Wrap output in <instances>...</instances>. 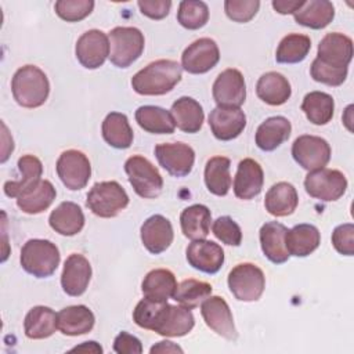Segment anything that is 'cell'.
I'll return each mask as SVG.
<instances>
[{
	"label": "cell",
	"instance_id": "6da1fadb",
	"mask_svg": "<svg viewBox=\"0 0 354 354\" xmlns=\"http://www.w3.org/2000/svg\"><path fill=\"white\" fill-rule=\"evenodd\" d=\"M134 322L144 329L166 337H180L189 333L195 325L189 308L171 306L167 301H155L144 297L133 311Z\"/></svg>",
	"mask_w": 354,
	"mask_h": 354
},
{
	"label": "cell",
	"instance_id": "603a6c76",
	"mask_svg": "<svg viewBox=\"0 0 354 354\" xmlns=\"http://www.w3.org/2000/svg\"><path fill=\"white\" fill-rule=\"evenodd\" d=\"M286 232L288 228L278 221H268L260 228L261 250L274 264H282L288 261L290 256L285 243Z\"/></svg>",
	"mask_w": 354,
	"mask_h": 354
},
{
	"label": "cell",
	"instance_id": "7c38bea8",
	"mask_svg": "<svg viewBox=\"0 0 354 354\" xmlns=\"http://www.w3.org/2000/svg\"><path fill=\"white\" fill-rule=\"evenodd\" d=\"M217 106L239 108L246 98V84L243 75L234 68L223 71L212 87Z\"/></svg>",
	"mask_w": 354,
	"mask_h": 354
},
{
	"label": "cell",
	"instance_id": "60d3db41",
	"mask_svg": "<svg viewBox=\"0 0 354 354\" xmlns=\"http://www.w3.org/2000/svg\"><path fill=\"white\" fill-rule=\"evenodd\" d=\"M310 48L311 40L308 36L300 33H290L279 41L275 53V59L279 64H297L308 55Z\"/></svg>",
	"mask_w": 354,
	"mask_h": 354
},
{
	"label": "cell",
	"instance_id": "bcb514c9",
	"mask_svg": "<svg viewBox=\"0 0 354 354\" xmlns=\"http://www.w3.org/2000/svg\"><path fill=\"white\" fill-rule=\"evenodd\" d=\"M259 0H225L224 10L230 19L245 24L249 22L259 11Z\"/></svg>",
	"mask_w": 354,
	"mask_h": 354
},
{
	"label": "cell",
	"instance_id": "e575fe53",
	"mask_svg": "<svg viewBox=\"0 0 354 354\" xmlns=\"http://www.w3.org/2000/svg\"><path fill=\"white\" fill-rule=\"evenodd\" d=\"M212 213L205 205L196 203L185 207L180 214V224L184 236L191 241L205 239L209 235Z\"/></svg>",
	"mask_w": 354,
	"mask_h": 354
},
{
	"label": "cell",
	"instance_id": "9c48e42d",
	"mask_svg": "<svg viewBox=\"0 0 354 354\" xmlns=\"http://www.w3.org/2000/svg\"><path fill=\"white\" fill-rule=\"evenodd\" d=\"M304 188L310 196L318 201L333 202L344 195L347 180L340 170L324 167L306 176Z\"/></svg>",
	"mask_w": 354,
	"mask_h": 354
},
{
	"label": "cell",
	"instance_id": "1f68e13d",
	"mask_svg": "<svg viewBox=\"0 0 354 354\" xmlns=\"http://www.w3.org/2000/svg\"><path fill=\"white\" fill-rule=\"evenodd\" d=\"M176 288V277L166 268H155L149 271L141 283L144 297L155 301H167V299L173 297Z\"/></svg>",
	"mask_w": 354,
	"mask_h": 354
},
{
	"label": "cell",
	"instance_id": "7dc6e473",
	"mask_svg": "<svg viewBox=\"0 0 354 354\" xmlns=\"http://www.w3.org/2000/svg\"><path fill=\"white\" fill-rule=\"evenodd\" d=\"M347 72H348V68H343V69L330 68L328 65L321 64L317 58L313 61L311 68H310L311 77L315 82H319V83H324L328 86H333V87L343 84V82L347 77Z\"/></svg>",
	"mask_w": 354,
	"mask_h": 354
},
{
	"label": "cell",
	"instance_id": "f546056e",
	"mask_svg": "<svg viewBox=\"0 0 354 354\" xmlns=\"http://www.w3.org/2000/svg\"><path fill=\"white\" fill-rule=\"evenodd\" d=\"M170 113L176 126L184 133L194 134L202 129L205 119L203 108L196 100L191 97H181L174 101Z\"/></svg>",
	"mask_w": 354,
	"mask_h": 354
},
{
	"label": "cell",
	"instance_id": "c3c4849f",
	"mask_svg": "<svg viewBox=\"0 0 354 354\" xmlns=\"http://www.w3.org/2000/svg\"><path fill=\"white\" fill-rule=\"evenodd\" d=\"M332 245L343 256L354 254V225L351 223L337 225L332 232Z\"/></svg>",
	"mask_w": 354,
	"mask_h": 354
},
{
	"label": "cell",
	"instance_id": "277c9868",
	"mask_svg": "<svg viewBox=\"0 0 354 354\" xmlns=\"http://www.w3.org/2000/svg\"><path fill=\"white\" fill-rule=\"evenodd\" d=\"M59 259V250L51 241L29 239L21 249L19 261L28 274L36 278H47L57 270Z\"/></svg>",
	"mask_w": 354,
	"mask_h": 354
},
{
	"label": "cell",
	"instance_id": "f35d334b",
	"mask_svg": "<svg viewBox=\"0 0 354 354\" xmlns=\"http://www.w3.org/2000/svg\"><path fill=\"white\" fill-rule=\"evenodd\" d=\"M57 196L54 185L48 180H40V183L17 198V206L26 214H39L47 210Z\"/></svg>",
	"mask_w": 354,
	"mask_h": 354
},
{
	"label": "cell",
	"instance_id": "d6a6232c",
	"mask_svg": "<svg viewBox=\"0 0 354 354\" xmlns=\"http://www.w3.org/2000/svg\"><path fill=\"white\" fill-rule=\"evenodd\" d=\"M57 325V314L53 308L46 306H36L30 308L24 321V330L26 337L40 340L54 335Z\"/></svg>",
	"mask_w": 354,
	"mask_h": 354
},
{
	"label": "cell",
	"instance_id": "4dcf8cb0",
	"mask_svg": "<svg viewBox=\"0 0 354 354\" xmlns=\"http://www.w3.org/2000/svg\"><path fill=\"white\" fill-rule=\"evenodd\" d=\"M285 243L290 256L306 257L319 246L321 234L313 224H297L288 230Z\"/></svg>",
	"mask_w": 354,
	"mask_h": 354
},
{
	"label": "cell",
	"instance_id": "ee69618b",
	"mask_svg": "<svg viewBox=\"0 0 354 354\" xmlns=\"http://www.w3.org/2000/svg\"><path fill=\"white\" fill-rule=\"evenodd\" d=\"M93 0H58L55 1V14L66 22H77L91 14Z\"/></svg>",
	"mask_w": 354,
	"mask_h": 354
},
{
	"label": "cell",
	"instance_id": "f6af8a7d",
	"mask_svg": "<svg viewBox=\"0 0 354 354\" xmlns=\"http://www.w3.org/2000/svg\"><path fill=\"white\" fill-rule=\"evenodd\" d=\"M213 234L214 236L225 245L239 246L242 242V231L235 220L230 216H221L213 223Z\"/></svg>",
	"mask_w": 354,
	"mask_h": 354
},
{
	"label": "cell",
	"instance_id": "8fae6325",
	"mask_svg": "<svg viewBox=\"0 0 354 354\" xmlns=\"http://www.w3.org/2000/svg\"><path fill=\"white\" fill-rule=\"evenodd\" d=\"M55 169L62 184L72 191L84 188L91 176L88 158L77 149L64 151L57 160Z\"/></svg>",
	"mask_w": 354,
	"mask_h": 354
},
{
	"label": "cell",
	"instance_id": "74e56055",
	"mask_svg": "<svg viewBox=\"0 0 354 354\" xmlns=\"http://www.w3.org/2000/svg\"><path fill=\"white\" fill-rule=\"evenodd\" d=\"M231 160L225 156H213L205 166V184L213 195L224 196L231 188Z\"/></svg>",
	"mask_w": 354,
	"mask_h": 354
},
{
	"label": "cell",
	"instance_id": "cb8c5ba5",
	"mask_svg": "<svg viewBox=\"0 0 354 354\" xmlns=\"http://www.w3.org/2000/svg\"><path fill=\"white\" fill-rule=\"evenodd\" d=\"M95 322L93 311L83 306H69L62 308L57 314V325L62 335L66 336H79L88 333Z\"/></svg>",
	"mask_w": 354,
	"mask_h": 354
},
{
	"label": "cell",
	"instance_id": "ab89813d",
	"mask_svg": "<svg viewBox=\"0 0 354 354\" xmlns=\"http://www.w3.org/2000/svg\"><path fill=\"white\" fill-rule=\"evenodd\" d=\"M301 111L306 113L307 119L311 123L322 126L329 123L333 118L335 102L332 95L324 91H311L304 95L301 102Z\"/></svg>",
	"mask_w": 354,
	"mask_h": 354
},
{
	"label": "cell",
	"instance_id": "d590c367",
	"mask_svg": "<svg viewBox=\"0 0 354 354\" xmlns=\"http://www.w3.org/2000/svg\"><path fill=\"white\" fill-rule=\"evenodd\" d=\"M136 120L141 129L152 134H171L176 129L171 113L155 105H142L137 108Z\"/></svg>",
	"mask_w": 354,
	"mask_h": 354
},
{
	"label": "cell",
	"instance_id": "5bb4252c",
	"mask_svg": "<svg viewBox=\"0 0 354 354\" xmlns=\"http://www.w3.org/2000/svg\"><path fill=\"white\" fill-rule=\"evenodd\" d=\"M220 50L210 37H201L191 43L181 55V68L188 73L201 75L209 72L217 65Z\"/></svg>",
	"mask_w": 354,
	"mask_h": 354
},
{
	"label": "cell",
	"instance_id": "30bf717a",
	"mask_svg": "<svg viewBox=\"0 0 354 354\" xmlns=\"http://www.w3.org/2000/svg\"><path fill=\"white\" fill-rule=\"evenodd\" d=\"M292 156L299 166L308 171L324 169L330 159V147L326 140L318 136L304 134L295 140Z\"/></svg>",
	"mask_w": 354,
	"mask_h": 354
},
{
	"label": "cell",
	"instance_id": "44dd1931",
	"mask_svg": "<svg viewBox=\"0 0 354 354\" xmlns=\"http://www.w3.org/2000/svg\"><path fill=\"white\" fill-rule=\"evenodd\" d=\"M141 241L152 254L163 253L173 242L174 234L171 223L162 214L148 217L141 225Z\"/></svg>",
	"mask_w": 354,
	"mask_h": 354
},
{
	"label": "cell",
	"instance_id": "3957f363",
	"mask_svg": "<svg viewBox=\"0 0 354 354\" xmlns=\"http://www.w3.org/2000/svg\"><path fill=\"white\" fill-rule=\"evenodd\" d=\"M11 91L18 105L30 109L39 108L48 98L50 83L40 68L36 65H25L14 73Z\"/></svg>",
	"mask_w": 354,
	"mask_h": 354
},
{
	"label": "cell",
	"instance_id": "f1b7e54d",
	"mask_svg": "<svg viewBox=\"0 0 354 354\" xmlns=\"http://www.w3.org/2000/svg\"><path fill=\"white\" fill-rule=\"evenodd\" d=\"M257 97L272 106L285 104L292 94L290 83L279 72H267L260 76L256 84Z\"/></svg>",
	"mask_w": 354,
	"mask_h": 354
},
{
	"label": "cell",
	"instance_id": "e0dca14e",
	"mask_svg": "<svg viewBox=\"0 0 354 354\" xmlns=\"http://www.w3.org/2000/svg\"><path fill=\"white\" fill-rule=\"evenodd\" d=\"M353 58V40L343 33H328L318 44L317 59L330 68H348Z\"/></svg>",
	"mask_w": 354,
	"mask_h": 354
},
{
	"label": "cell",
	"instance_id": "681fc988",
	"mask_svg": "<svg viewBox=\"0 0 354 354\" xmlns=\"http://www.w3.org/2000/svg\"><path fill=\"white\" fill-rule=\"evenodd\" d=\"M137 4L140 11L151 19H163L171 8L170 0H140Z\"/></svg>",
	"mask_w": 354,
	"mask_h": 354
},
{
	"label": "cell",
	"instance_id": "7402d4cb",
	"mask_svg": "<svg viewBox=\"0 0 354 354\" xmlns=\"http://www.w3.org/2000/svg\"><path fill=\"white\" fill-rule=\"evenodd\" d=\"M264 183V173L261 166L250 158L239 162L234 178V194L236 198L249 201L261 192Z\"/></svg>",
	"mask_w": 354,
	"mask_h": 354
},
{
	"label": "cell",
	"instance_id": "816d5d0a",
	"mask_svg": "<svg viewBox=\"0 0 354 354\" xmlns=\"http://www.w3.org/2000/svg\"><path fill=\"white\" fill-rule=\"evenodd\" d=\"M304 4L303 0H274L272 7L279 14H295L301 6Z\"/></svg>",
	"mask_w": 354,
	"mask_h": 354
},
{
	"label": "cell",
	"instance_id": "db71d44e",
	"mask_svg": "<svg viewBox=\"0 0 354 354\" xmlns=\"http://www.w3.org/2000/svg\"><path fill=\"white\" fill-rule=\"evenodd\" d=\"M71 351H88V353H102L101 346H98L95 342H84L82 346L73 347Z\"/></svg>",
	"mask_w": 354,
	"mask_h": 354
},
{
	"label": "cell",
	"instance_id": "8992f818",
	"mask_svg": "<svg viewBox=\"0 0 354 354\" xmlns=\"http://www.w3.org/2000/svg\"><path fill=\"white\" fill-rule=\"evenodd\" d=\"M86 205L95 216L111 218L127 207L129 195L118 181H101L88 191Z\"/></svg>",
	"mask_w": 354,
	"mask_h": 354
},
{
	"label": "cell",
	"instance_id": "f5cc1de1",
	"mask_svg": "<svg viewBox=\"0 0 354 354\" xmlns=\"http://www.w3.org/2000/svg\"><path fill=\"white\" fill-rule=\"evenodd\" d=\"M151 353H183V348L178 347L177 344H174L173 342H169V340H163V342H159L158 344L152 346Z\"/></svg>",
	"mask_w": 354,
	"mask_h": 354
},
{
	"label": "cell",
	"instance_id": "ba28073f",
	"mask_svg": "<svg viewBox=\"0 0 354 354\" xmlns=\"http://www.w3.org/2000/svg\"><path fill=\"white\" fill-rule=\"evenodd\" d=\"M228 288L235 299L241 301H256L266 288L264 272L252 263L236 264L228 274Z\"/></svg>",
	"mask_w": 354,
	"mask_h": 354
},
{
	"label": "cell",
	"instance_id": "9a60e30c",
	"mask_svg": "<svg viewBox=\"0 0 354 354\" xmlns=\"http://www.w3.org/2000/svg\"><path fill=\"white\" fill-rule=\"evenodd\" d=\"M201 314L206 325L218 336L231 342L236 340L238 332L234 324L232 313L223 297L210 295L202 301Z\"/></svg>",
	"mask_w": 354,
	"mask_h": 354
},
{
	"label": "cell",
	"instance_id": "7a4b0ae2",
	"mask_svg": "<svg viewBox=\"0 0 354 354\" xmlns=\"http://www.w3.org/2000/svg\"><path fill=\"white\" fill-rule=\"evenodd\" d=\"M183 77V68L173 59L148 64L131 77V87L141 95H163L171 91Z\"/></svg>",
	"mask_w": 354,
	"mask_h": 354
},
{
	"label": "cell",
	"instance_id": "83f0119b",
	"mask_svg": "<svg viewBox=\"0 0 354 354\" xmlns=\"http://www.w3.org/2000/svg\"><path fill=\"white\" fill-rule=\"evenodd\" d=\"M299 203V195L296 188L286 181L274 184L266 194L264 206L266 210L275 217H285L292 214Z\"/></svg>",
	"mask_w": 354,
	"mask_h": 354
},
{
	"label": "cell",
	"instance_id": "836d02e7",
	"mask_svg": "<svg viewBox=\"0 0 354 354\" xmlns=\"http://www.w3.org/2000/svg\"><path fill=\"white\" fill-rule=\"evenodd\" d=\"M295 21L310 29H322L335 18V7L328 0H310L293 14Z\"/></svg>",
	"mask_w": 354,
	"mask_h": 354
},
{
	"label": "cell",
	"instance_id": "7bdbcfd3",
	"mask_svg": "<svg viewBox=\"0 0 354 354\" xmlns=\"http://www.w3.org/2000/svg\"><path fill=\"white\" fill-rule=\"evenodd\" d=\"M209 19L207 4L199 0H183L178 6L177 21L189 30H196L206 25Z\"/></svg>",
	"mask_w": 354,
	"mask_h": 354
},
{
	"label": "cell",
	"instance_id": "ffe728a7",
	"mask_svg": "<svg viewBox=\"0 0 354 354\" xmlns=\"http://www.w3.org/2000/svg\"><path fill=\"white\" fill-rule=\"evenodd\" d=\"M209 126L220 141L236 138L246 127V116L239 108H214L209 115Z\"/></svg>",
	"mask_w": 354,
	"mask_h": 354
},
{
	"label": "cell",
	"instance_id": "8d00e7d4",
	"mask_svg": "<svg viewBox=\"0 0 354 354\" xmlns=\"http://www.w3.org/2000/svg\"><path fill=\"white\" fill-rule=\"evenodd\" d=\"M102 137L113 148L126 149L133 144V130L124 113L111 112L102 122Z\"/></svg>",
	"mask_w": 354,
	"mask_h": 354
},
{
	"label": "cell",
	"instance_id": "ac0fdd59",
	"mask_svg": "<svg viewBox=\"0 0 354 354\" xmlns=\"http://www.w3.org/2000/svg\"><path fill=\"white\" fill-rule=\"evenodd\" d=\"M187 261L195 270L206 274H216L224 263V250L213 241H192L185 250Z\"/></svg>",
	"mask_w": 354,
	"mask_h": 354
},
{
	"label": "cell",
	"instance_id": "d4e9b609",
	"mask_svg": "<svg viewBox=\"0 0 354 354\" xmlns=\"http://www.w3.org/2000/svg\"><path fill=\"white\" fill-rule=\"evenodd\" d=\"M18 169L22 174L21 180L4 183V194L10 198H19L40 183L43 173L41 162L33 155H24L18 159Z\"/></svg>",
	"mask_w": 354,
	"mask_h": 354
},
{
	"label": "cell",
	"instance_id": "4fadbf2b",
	"mask_svg": "<svg viewBox=\"0 0 354 354\" xmlns=\"http://www.w3.org/2000/svg\"><path fill=\"white\" fill-rule=\"evenodd\" d=\"M159 165L174 177L188 176L194 167L195 152L184 142H163L155 147Z\"/></svg>",
	"mask_w": 354,
	"mask_h": 354
},
{
	"label": "cell",
	"instance_id": "b9f144b4",
	"mask_svg": "<svg viewBox=\"0 0 354 354\" xmlns=\"http://www.w3.org/2000/svg\"><path fill=\"white\" fill-rule=\"evenodd\" d=\"M212 295V285L205 281L185 279L177 285L173 299L185 308H195Z\"/></svg>",
	"mask_w": 354,
	"mask_h": 354
},
{
	"label": "cell",
	"instance_id": "484cf974",
	"mask_svg": "<svg viewBox=\"0 0 354 354\" xmlns=\"http://www.w3.org/2000/svg\"><path fill=\"white\" fill-rule=\"evenodd\" d=\"M48 224L59 235L72 236L83 230L84 214L77 203L62 202L51 212Z\"/></svg>",
	"mask_w": 354,
	"mask_h": 354
},
{
	"label": "cell",
	"instance_id": "52a82bcc",
	"mask_svg": "<svg viewBox=\"0 0 354 354\" xmlns=\"http://www.w3.org/2000/svg\"><path fill=\"white\" fill-rule=\"evenodd\" d=\"M124 171L136 194L145 199L160 195L163 178L158 169L144 156L134 155L124 162Z\"/></svg>",
	"mask_w": 354,
	"mask_h": 354
},
{
	"label": "cell",
	"instance_id": "f907efd6",
	"mask_svg": "<svg viewBox=\"0 0 354 354\" xmlns=\"http://www.w3.org/2000/svg\"><path fill=\"white\" fill-rule=\"evenodd\" d=\"M113 350L118 354H141L142 346L136 336L127 332H120L113 340Z\"/></svg>",
	"mask_w": 354,
	"mask_h": 354
},
{
	"label": "cell",
	"instance_id": "2e32d148",
	"mask_svg": "<svg viewBox=\"0 0 354 354\" xmlns=\"http://www.w3.org/2000/svg\"><path fill=\"white\" fill-rule=\"evenodd\" d=\"M75 54L84 68L97 69L109 57V39L102 30L90 29L77 39Z\"/></svg>",
	"mask_w": 354,
	"mask_h": 354
},
{
	"label": "cell",
	"instance_id": "d6986e66",
	"mask_svg": "<svg viewBox=\"0 0 354 354\" xmlns=\"http://www.w3.org/2000/svg\"><path fill=\"white\" fill-rule=\"evenodd\" d=\"M91 279V266L80 253H72L64 264L61 286L69 296H80L86 292Z\"/></svg>",
	"mask_w": 354,
	"mask_h": 354
},
{
	"label": "cell",
	"instance_id": "5b68a950",
	"mask_svg": "<svg viewBox=\"0 0 354 354\" xmlns=\"http://www.w3.org/2000/svg\"><path fill=\"white\" fill-rule=\"evenodd\" d=\"M108 39L109 59L118 68L130 66L144 51V35L134 26H116L109 32Z\"/></svg>",
	"mask_w": 354,
	"mask_h": 354
},
{
	"label": "cell",
	"instance_id": "4316f807",
	"mask_svg": "<svg viewBox=\"0 0 354 354\" xmlns=\"http://www.w3.org/2000/svg\"><path fill=\"white\" fill-rule=\"evenodd\" d=\"M292 131L290 122L283 116H271L266 119L256 130V145L266 152L277 149L285 142Z\"/></svg>",
	"mask_w": 354,
	"mask_h": 354
}]
</instances>
